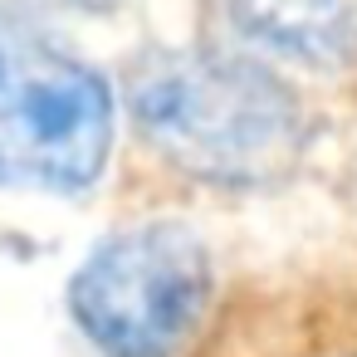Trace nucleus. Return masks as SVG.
<instances>
[{
	"instance_id": "obj_5",
	"label": "nucleus",
	"mask_w": 357,
	"mask_h": 357,
	"mask_svg": "<svg viewBox=\"0 0 357 357\" xmlns=\"http://www.w3.org/2000/svg\"><path fill=\"white\" fill-rule=\"evenodd\" d=\"M54 6H69V10H84V15H103V10L128 6V0H54Z\"/></svg>"
},
{
	"instance_id": "obj_3",
	"label": "nucleus",
	"mask_w": 357,
	"mask_h": 357,
	"mask_svg": "<svg viewBox=\"0 0 357 357\" xmlns=\"http://www.w3.org/2000/svg\"><path fill=\"white\" fill-rule=\"evenodd\" d=\"M215 298L206 240L176 220L108 235L69 279V318L103 357H181Z\"/></svg>"
},
{
	"instance_id": "obj_4",
	"label": "nucleus",
	"mask_w": 357,
	"mask_h": 357,
	"mask_svg": "<svg viewBox=\"0 0 357 357\" xmlns=\"http://www.w3.org/2000/svg\"><path fill=\"white\" fill-rule=\"evenodd\" d=\"M230 40L284 69L347 74L357 69V0H215Z\"/></svg>"
},
{
	"instance_id": "obj_1",
	"label": "nucleus",
	"mask_w": 357,
	"mask_h": 357,
	"mask_svg": "<svg viewBox=\"0 0 357 357\" xmlns=\"http://www.w3.org/2000/svg\"><path fill=\"white\" fill-rule=\"evenodd\" d=\"M128 118L142 147L201 186H269L313 137L303 98L245 50H152L128 69Z\"/></svg>"
},
{
	"instance_id": "obj_2",
	"label": "nucleus",
	"mask_w": 357,
	"mask_h": 357,
	"mask_svg": "<svg viewBox=\"0 0 357 357\" xmlns=\"http://www.w3.org/2000/svg\"><path fill=\"white\" fill-rule=\"evenodd\" d=\"M118 132L108 79L35 20L0 6V181L89 191Z\"/></svg>"
}]
</instances>
